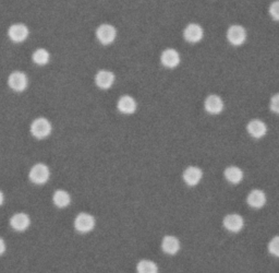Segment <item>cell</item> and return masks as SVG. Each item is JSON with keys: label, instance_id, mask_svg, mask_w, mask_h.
Returning a JSON list of instances; mask_svg holds the SVG:
<instances>
[{"label": "cell", "instance_id": "obj_1", "mask_svg": "<svg viewBox=\"0 0 279 273\" xmlns=\"http://www.w3.org/2000/svg\"><path fill=\"white\" fill-rule=\"evenodd\" d=\"M31 133L36 139H45L52 133V124L48 119L39 117L31 125Z\"/></svg>", "mask_w": 279, "mask_h": 273}, {"label": "cell", "instance_id": "obj_2", "mask_svg": "<svg viewBox=\"0 0 279 273\" xmlns=\"http://www.w3.org/2000/svg\"><path fill=\"white\" fill-rule=\"evenodd\" d=\"M29 176L32 183L36 185H44L48 181L50 177V171L47 165L38 163L31 168Z\"/></svg>", "mask_w": 279, "mask_h": 273}, {"label": "cell", "instance_id": "obj_3", "mask_svg": "<svg viewBox=\"0 0 279 273\" xmlns=\"http://www.w3.org/2000/svg\"><path fill=\"white\" fill-rule=\"evenodd\" d=\"M74 228L79 233H82V234L93 231V229L95 228L94 216L86 212L78 214L74 220Z\"/></svg>", "mask_w": 279, "mask_h": 273}, {"label": "cell", "instance_id": "obj_4", "mask_svg": "<svg viewBox=\"0 0 279 273\" xmlns=\"http://www.w3.org/2000/svg\"><path fill=\"white\" fill-rule=\"evenodd\" d=\"M8 84L15 92H23L28 87V77L22 71H13L8 78Z\"/></svg>", "mask_w": 279, "mask_h": 273}, {"label": "cell", "instance_id": "obj_5", "mask_svg": "<svg viewBox=\"0 0 279 273\" xmlns=\"http://www.w3.org/2000/svg\"><path fill=\"white\" fill-rule=\"evenodd\" d=\"M117 36V31L111 24H102L96 30V37L103 45H109L113 43Z\"/></svg>", "mask_w": 279, "mask_h": 273}, {"label": "cell", "instance_id": "obj_6", "mask_svg": "<svg viewBox=\"0 0 279 273\" xmlns=\"http://www.w3.org/2000/svg\"><path fill=\"white\" fill-rule=\"evenodd\" d=\"M8 36L13 43L24 42L29 36V29L26 24L15 23L8 30Z\"/></svg>", "mask_w": 279, "mask_h": 273}, {"label": "cell", "instance_id": "obj_7", "mask_svg": "<svg viewBox=\"0 0 279 273\" xmlns=\"http://www.w3.org/2000/svg\"><path fill=\"white\" fill-rule=\"evenodd\" d=\"M227 38L235 46L242 45L246 39V32L241 26H231L227 32Z\"/></svg>", "mask_w": 279, "mask_h": 273}, {"label": "cell", "instance_id": "obj_8", "mask_svg": "<svg viewBox=\"0 0 279 273\" xmlns=\"http://www.w3.org/2000/svg\"><path fill=\"white\" fill-rule=\"evenodd\" d=\"M222 224L227 231L231 233H238L240 232L243 229L244 225V221L241 215H239L237 213L233 214H228L224 218V221H222Z\"/></svg>", "mask_w": 279, "mask_h": 273}, {"label": "cell", "instance_id": "obj_9", "mask_svg": "<svg viewBox=\"0 0 279 273\" xmlns=\"http://www.w3.org/2000/svg\"><path fill=\"white\" fill-rule=\"evenodd\" d=\"M204 107L207 113L213 115L220 114L224 109V102L218 95H209L204 102Z\"/></svg>", "mask_w": 279, "mask_h": 273}, {"label": "cell", "instance_id": "obj_10", "mask_svg": "<svg viewBox=\"0 0 279 273\" xmlns=\"http://www.w3.org/2000/svg\"><path fill=\"white\" fill-rule=\"evenodd\" d=\"M203 177V172L200 167L197 166H189L183 172V180L188 186H196L201 181Z\"/></svg>", "mask_w": 279, "mask_h": 273}, {"label": "cell", "instance_id": "obj_11", "mask_svg": "<svg viewBox=\"0 0 279 273\" xmlns=\"http://www.w3.org/2000/svg\"><path fill=\"white\" fill-rule=\"evenodd\" d=\"M115 82V75L109 70H99L95 76V83L103 90L110 89Z\"/></svg>", "mask_w": 279, "mask_h": 273}, {"label": "cell", "instance_id": "obj_12", "mask_svg": "<svg viewBox=\"0 0 279 273\" xmlns=\"http://www.w3.org/2000/svg\"><path fill=\"white\" fill-rule=\"evenodd\" d=\"M203 29L196 23H190L185 30V38L189 43H198L203 38Z\"/></svg>", "mask_w": 279, "mask_h": 273}, {"label": "cell", "instance_id": "obj_13", "mask_svg": "<svg viewBox=\"0 0 279 273\" xmlns=\"http://www.w3.org/2000/svg\"><path fill=\"white\" fill-rule=\"evenodd\" d=\"M30 224H31L30 216L27 213H23V212L13 214L10 219V226L17 232H23L28 230Z\"/></svg>", "mask_w": 279, "mask_h": 273}, {"label": "cell", "instance_id": "obj_14", "mask_svg": "<svg viewBox=\"0 0 279 273\" xmlns=\"http://www.w3.org/2000/svg\"><path fill=\"white\" fill-rule=\"evenodd\" d=\"M246 130L250 133L251 136L255 139H261L267 132V127L264 122L260 119H253L246 126Z\"/></svg>", "mask_w": 279, "mask_h": 273}, {"label": "cell", "instance_id": "obj_15", "mask_svg": "<svg viewBox=\"0 0 279 273\" xmlns=\"http://www.w3.org/2000/svg\"><path fill=\"white\" fill-rule=\"evenodd\" d=\"M162 63L167 68H176L180 63V56L179 53L173 50V48H168L162 53L161 57Z\"/></svg>", "mask_w": 279, "mask_h": 273}, {"label": "cell", "instance_id": "obj_16", "mask_svg": "<svg viewBox=\"0 0 279 273\" xmlns=\"http://www.w3.org/2000/svg\"><path fill=\"white\" fill-rule=\"evenodd\" d=\"M117 107L120 113L131 115L135 110H137V102H135V100L132 98V96L123 95L119 99L117 103Z\"/></svg>", "mask_w": 279, "mask_h": 273}, {"label": "cell", "instance_id": "obj_17", "mask_svg": "<svg viewBox=\"0 0 279 273\" xmlns=\"http://www.w3.org/2000/svg\"><path fill=\"white\" fill-rule=\"evenodd\" d=\"M246 202L254 209H261L266 203V195L265 192L261 189L252 190L246 198Z\"/></svg>", "mask_w": 279, "mask_h": 273}, {"label": "cell", "instance_id": "obj_18", "mask_svg": "<svg viewBox=\"0 0 279 273\" xmlns=\"http://www.w3.org/2000/svg\"><path fill=\"white\" fill-rule=\"evenodd\" d=\"M162 249L167 255H176L180 249L179 239L176 236H165L162 240Z\"/></svg>", "mask_w": 279, "mask_h": 273}, {"label": "cell", "instance_id": "obj_19", "mask_svg": "<svg viewBox=\"0 0 279 273\" xmlns=\"http://www.w3.org/2000/svg\"><path fill=\"white\" fill-rule=\"evenodd\" d=\"M224 174H225L226 179L230 184L237 185L239 183H241L243 179V172L241 168L238 166H228L225 170Z\"/></svg>", "mask_w": 279, "mask_h": 273}, {"label": "cell", "instance_id": "obj_20", "mask_svg": "<svg viewBox=\"0 0 279 273\" xmlns=\"http://www.w3.org/2000/svg\"><path fill=\"white\" fill-rule=\"evenodd\" d=\"M53 202L59 209L67 208L71 202V197L66 190H56L53 196Z\"/></svg>", "mask_w": 279, "mask_h": 273}, {"label": "cell", "instance_id": "obj_21", "mask_svg": "<svg viewBox=\"0 0 279 273\" xmlns=\"http://www.w3.org/2000/svg\"><path fill=\"white\" fill-rule=\"evenodd\" d=\"M32 58H33V61L36 63V65L44 66L46 65V63H48L50 59V54L48 53V51L45 50V48H38V50H36L33 53Z\"/></svg>", "mask_w": 279, "mask_h": 273}, {"label": "cell", "instance_id": "obj_22", "mask_svg": "<svg viewBox=\"0 0 279 273\" xmlns=\"http://www.w3.org/2000/svg\"><path fill=\"white\" fill-rule=\"evenodd\" d=\"M138 273H158V267L157 264L148 259H143L139 261L137 266Z\"/></svg>", "mask_w": 279, "mask_h": 273}, {"label": "cell", "instance_id": "obj_23", "mask_svg": "<svg viewBox=\"0 0 279 273\" xmlns=\"http://www.w3.org/2000/svg\"><path fill=\"white\" fill-rule=\"evenodd\" d=\"M268 251L275 257H278L279 258V236H275L268 244Z\"/></svg>", "mask_w": 279, "mask_h": 273}, {"label": "cell", "instance_id": "obj_24", "mask_svg": "<svg viewBox=\"0 0 279 273\" xmlns=\"http://www.w3.org/2000/svg\"><path fill=\"white\" fill-rule=\"evenodd\" d=\"M269 13L274 20L279 21V0H276V2L270 5Z\"/></svg>", "mask_w": 279, "mask_h": 273}, {"label": "cell", "instance_id": "obj_25", "mask_svg": "<svg viewBox=\"0 0 279 273\" xmlns=\"http://www.w3.org/2000/svg\"><path fill=\"white\" fill-rule=\"evenodd\" d=\"M270 109L279 115V93L275 94L270 100Z\"/></svg>", "mask_w": 279, "mask_h": 273}, {"label": "cell", "instance_id": "obj_26", "mask_svg": "<svg viewBox=\"0 0 279 273\" xmlns=\"http://www.w3.org/2000/svg\"><path fill=\"white\" fill-rule=\"evenodd\" d=\"M6 252V243L5 240L0 237V256H2Z\"/></svg>", "mask_w": 279, "mask_h": 273}, {"label": "cell", "instance_id": "obj_27", "mask_svg": "<svg viewBox=\"0 0 279 273\" xmlns=\"http://www.w3.org/2000/svg\"><path fill=\"white\" fill-rule=\"evenodd\" d=\"M5 201V196L3 194V191H0V206H2Z\"/></svg>", "mask_w": 279, "mask_h": 273}]
</instances>
